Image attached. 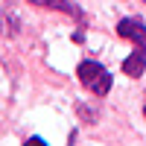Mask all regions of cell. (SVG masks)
<instances>
[{
	"mask_svg": "<svg viewBox=\"0 0 146 146\" xmlns=\"http://www.w3.org/2000/svg\"><path fill=\"white\" fill-rule=\"evenodd\" d=\"M117 35L131 41V50L123 58V73L131 79H140L146 73V23L140 18H120L117 21Z\"/></svg>",
	"mask_w": 146,
	"mask_h": 146,
	"instance_id": "cell-1",
	"label": "cell"
},
{
	"mask_svg": "<svg viewBox=\"0 0 146 146\" xmlns=\"http://www.w3.org/2000/svg\"><path fill=\"white\" fill-rule=\"evenodd\" d=\"M76 79L82 82V88L88 94H94V96H105L111 91V85H114L111 73H108L100 62H91V58H85V62L76 64Z\"/></svg>",
	"mask_w": 146,
	"mask_h": 146,
	"instance_id": "cell-2",
	"label": "cell"
},
{
	"mask_svg": "<svg viewBox=\"0 0 146 146\" xmlns=\"http://www.w3.org/2000/svg\"><path fill=\"white\" fill-rule=\"evenodd\" d=\"M27 3L32 6H38V9H53V12H62V15L73 18L79 23V27H85V12L79 9L76 0H27Z\"/></svg>",
	"mask_w": 146,
	"mask_h": 146,
	"instance_id": "cell-3",
	"label": "cell"
},
{
	"mask_svg": "<svg viewBox=\"0 0 146 146\" xmlns=\"http://www.w3.org/2000/svg\"><path fill=\"white\" fill-rule=\"evenodd\" d=\"M143 120H146V94H143Z\"/></svg>",
	"mask_w": 146,
	"mask_h": 146,
	"instance_id": "cell-4",
	"label": "cell"
},
{
	"mask_svg": "<svg viewBox=\"0 0 146 146\" xmlns=\"http://www.w3.org/2000/svg\"><path fill=\"white\" fill-rule=\"evenodd\" d=\"M143 3H146V0H143Z\"/></svg>",
	"mask_w": 146,
	"mask_h": 146,
	"instance_id": "cell-5",
	"label": "cell"
}]
</instances>
